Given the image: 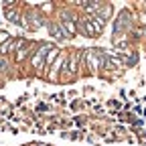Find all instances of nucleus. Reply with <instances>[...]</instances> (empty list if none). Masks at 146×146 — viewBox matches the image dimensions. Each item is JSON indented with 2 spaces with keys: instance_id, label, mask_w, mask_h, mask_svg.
Listing matches in <instances>:
<instances>
[{
  "instance_id": "f257e3e1",
  "label": "nucleus",
  "mask_w": 146,
  "mask_h": 146,
  "mask_svg": "<svg viewBox=\"0 0 146 146\" xmlns=\"http://www.w3.org/2000/svg\"><path fill=\"white\" fill-rule=\"evenodd\" d=\"M104 23H106V21H102L98 14H94V16L83 18L81 27H83V33H85L87 36H98V35L104 31Z\"/></svg>"
},
{
  "instance_id": "f03ea898",
  "label": "nucleus",
  "mask_w": 146,
  "mask_h": 146,
  "mask_svg": "<svg viewBox=\"0 0 146 146\" xmlns=\"http://www.w3.org/2000/svg\"><path fill=\"white\" fill-rule=\"evenodd\" d=\"M85 61H87V67L91 71H98L104 65V53H100L98 49H89L85 53Z\"/></svg>"
},
{
  "instance_id": "7ed1b4c3",
  "label": "nucleus",
  "mask_w": 146,
  "mask_h": 146,
  "mask_svg": "<svg viewBox=\"0 0 146 146\" xmlns=\"http://www.w3.org/2000/svg\"><path fill=\"white\" fill-rule=\"evenodd\" d=\"M51 49H53V45H43V47H39V51H36V53L33 55V59H31L33 67H36V69L45 67V59H47V53H49Z\"/></svg>"
},
{
  "instance_id": "20e7f679",
  "label": "nucleus",
  "mask_w": 146,
  "mask_h": 146,
  "mask_svg": "<svg viewBox=\"0 0 146 146\" xmlns=\"http://www.w3.org/2000/svg\"><path fill=\"white\" fill-rule=\"evenodd\" d=\"M77 63H79V53H71L69 55V57H67V73H69V75H75V73H77Z\"/></svg>"
},
{
  "instance_id": "39448f33",
  "label": "nucleus",
  "mask_w": 146,
  "mask_h": 146,
  "mask_svg": "<svg viewBox=\"0 0 146 146\" xmlns=\"http://www.w3.org/2000/svg\"><path fill=\"white\" fill-rule=\"evenodd\" d=\"M65 65H67V59L63 57V55L55 59V63H53V67H51V71H49V79H57V73H59V69H63Z\"/></svg>"
},
{
  "instance_id": "423d86ee",
  "label": "nucleus",
  "mask_w": 146,
  "mask_h": 146,
  "mask_svg": "<svg viewBox=\"0 0 146 146\" xmlns=\"http://www.w3.org/2000/svg\"><path fill=\"white\" fill-rule=\"evenodd\" d=\"M25 47V41L23 39H18V41H6L2 47H0V53H2V55H6V53H10V51H14V49H23Z\"/></svg>"
},
{
  "instance_id": "0eeeda50",
  "label": "nucleus",
  "mask_w": 146,
  "mask_h": 146,
  "mask_svg": "<svg viewBox=\"0 0 146 146\" xmlns=\"http://www.w3.org/2000/svg\"><path fill=\"white\" fill-rule=\"evenodd\" d=\"M61 29L65 31V35H67V36H73V35L77 33V23L73 21V18H65V21L61 23Z\"/></svg>"
},
{
  "instance_id": "6e6552de",
  "label": "nucleus",
  "mask_w": 146,
  "mask_h": 146,
  "mask_svg": "<svg viewBox=\"0 0 146 146\" xmlns=\"http://www.w3.org/2000/svg\"><path fill=\"white\" fill-rule=\"evenodd\" d=\"M49 31L53 33V36H57V39H63V36H65V31L61 29V25H51Z\"/></svg>"
},
{
  "instance_id": "1a4fd4ad",
  "label": "nucleus",
  "mask_w": 146,
  "mask_h": 146,
  "mask_svg": "<svg viewBox=\"0 0 146 146\" xmlns=\"http://www.w3.org/2000/svg\"><path fill=\"white\" fill-rule=\"evenodd\" d=\"M57 51H59L57 47H53V49H51V51L47 53V59H45V65H51V63H53L55 59H57Z\"/></svg>"
},
{
  "instance_id": "9d476101",
  "label": "nucleus",
  "mask_w": 146,
  "mask_h": 146,
  "mask_svg": "<svg viewBox=\"0 0 146 146\" xmlns=\"http://www.w3.org/2000/svg\"><path fill=\"white\" fill-rule=\"evenodd\" d=\"M29 53H31V45H25L21 51L16 53V61H25V57H27Z\"/></svg>"
},
{
  "instance_id": "9b49d317",
  "label": "nucleus",
  "mask_w": 146,
  "mask_h": 146,
  "mask_svg": "<svg viewBox=\"0 0 146 146\" xmlns=\"http://www.w3.org/2000/svg\"><path fill=\"white\" fill-rule=\"evenodd\" d=\"M6 16H8V21H10V23H18V16H16V12H14V8H10V6H6Z\"/></svg>"
},
{
  "instance_id": "f8f14e48",
  "label": "nucleus",
  "mask_w": 146,
  "mask_h": 146,
  "mask_svg": "<svg viewBox=\"0 0 146 146\" xmlns=\"http://www.w3.org/2000/svg\"><path fill=\"white\" fill-rule=\"evenodd\" d=\"M6 41H10V36H8V33H6V31H0V43L4 45Z\"/></svg>"
}]
</instances>
